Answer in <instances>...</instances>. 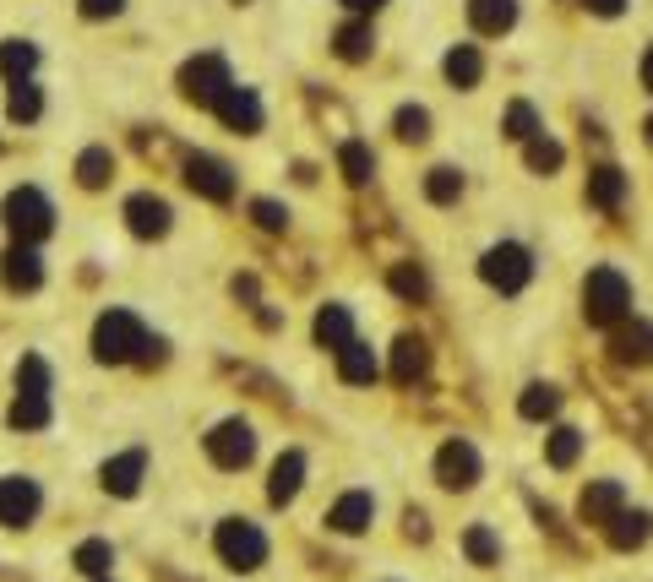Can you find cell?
I'll return each mask as SVG.
<instances>
[{"instance_id": "1", "label": "cell", "mask_w": 653, "mask_h": 582, "mask_svg": "<svg viewBox=\"0 0 653 582\" xmlns=\"http://www.w3.org/2000/svg\"><path fill=\"white\" fill-rule=\"evenodd\" d=\"M93 354L104 359V365H126V359H147V365H153V359H164V343H158L131 311H104L93 327Z\"/></svg>"}, {"instance_id": "2", "label": "cell", "mask_w": 653, "mask_h": 582, "mask_svg": "<svg viewBox=\"0 0 653 582\" xmlns=\"http://www.w3.org/2000/svg\"><path fill=\"white\" fill-rule=\"evenodd\" d=\"M583 316L594 327H615V321L632 316V283L621 278L615 267H594L583 283Z\"/></svg>"}, {"instance_id": "3", "label": "cell", "mask_w": 653, "mask_h": 582, "mask_svg": "<svg viewBox=\"0 0 653 582\" xmlns=\"http://www.w3.org/2000/svg\"><path fill=\"white\" fill-rule=\"evenodd\" d=\"M6 229L17 234L22 245L44 240V234L55 229V207L44 202V191H39V185H17V191L6 196Z\"/></svg>"}, {"instance_id": "4", "label": "cell", "mask_w": 653, "mask_h": 582, "mask_svg": "<svg viewBox=\"0 0 653 582\" xmlns=\"http://www.w3.org/2000/svg\"><path fill=\"white\" fill-rule=\"evenodd\" d=\"M479 278H485L490 289H501V294H517L528 278H534V256H528L517 240H501V245H490V251H485Z\"/></svg>"}, {"instance_id": "5", "label": "cell", "mask_w": 653, "mask_h": 582, "mask_svg": "<svg viewBox=\"0 0 653 582\" xmlns=\"http://www.w3.org/2000/svg\"><path fill=\"white\" fill-rule=\"evenodd\" d=\"M218 555L234 572H256L267 561V534L256 523H245V517H229V523H218Z\"/></svg>"}, {"instance_id": "6", "label": "cell", "mask_w": 653, "mask_h": 582, "mask_svg": "<svg viewBox=\"0 0 653 582\" xmlns=\"http://www.w3.org/2000/svg\"><path fill=\"white\" fill-rule=\"evenodd\" d=\"M207 457H213L218 468H245L256 457V436L245 419H224V425H213V436H207Z\"/></svg>"}, {"instance_id": "7", "label": "cell", "mask_w": 653, "mask_h": 582, "mask_svg": "<svg viewBox=\"0 0 653 582\" xmlns=\"http://www.w3.org/2000/svg\"><path fill=\"white\" fill-rule=\"evenodd\" d=\"M39 506H44L39 479H22V474L0 479V523L6 528H28L33 517H39Z\"/></svg>"}, {"instance_id": "8", "label": "cell", "mask_w": 653, "mask_h": 582, "mask_svg": "<svg viewBox=\"0 0 653 582\" xmlns=\"http://www.w3.org/2000/svg\"><path fill=\"white\" fill-rule=\"evenodd\" d=\"M436 479L447 490H474L479 485V452H474V441L452 436L447 447L436 452Z\"/></svg>"}, {"instance_id": "9", "label": "cell", "mask_w": 653, "mask_h": 582, "mask_svg": "<svg viewBox=\"0 0 653 582\" xmlns=\"http://www.w3.org/2000/svg\"><path fill=\"white\" fill-rule=\"evenodd\" d=\"M180 88H186V98H196V104H213V98L229 88V66L218 55H196V60H186V71H180Z\"/></svg>"}, {"instance_id": "10", "label": "cell", "mask_w": 653, "mask_h": 582, "mask_svg": "<svg viewBox=\"0 0 653 582\" xmlns=\"http://www.w3.org/2000/svg\"><path fill=\"white\" fill-rule=\"evenodd\" d=\"M213 109H218V120H224L229 131H240V136H251V131H262V98H256L251 88H229L213 98Z\"/></svg>"}, {"instance_id": "11", "label": "cell", "mask_w": 653, "mask_h": 582, "mask_svg": "<svg viewBox=\"0 0 653 582\" xmlns=\"http://www.w3.org/2000/svg\"><path fill=\"white\" fill-rule=\"evenodd\" d=\"M186 180H191V191L207 196V202H229V196H234L229 164H218V158H207V153H196L191 164H186Z\"/></svg>"}, {"instance_id": "12", "label": "cell", "mask_w": 653, "mask_h": 582, "mask_svg": "<svg viewBox=\"0 0 653 582\" xmlns=\"http://www.w3.org/2000/svg\"><path fill=\"white\" fill-rule=\"evenodd\" d=\"M0 278H6V289H17V294L39 289V283H44L39 251H33V245H11V251L0 256Z\"/></svg>"}, {"instance_id": "13", "label": "cell", "mask_w": 653, "mask_h": 582, "mask_svg": "<svg viewBox=\"0 0 653 582\" xmlns=\"http://www.w3.org/2000/svg\"><path fill=\"white\" fill-rule=\"evenodd\" d=\"M126 224L131 234H142V240H158V234H169V202L164 196H131L126 202Z\"/></svg>"}, {"instance_id": "14", "label": "cell", "mask_w": 653, "mask_h": 582, "mask_svg": "<svg viewBox=\"0 0 653 582\" xmlns=\"http://www.w3.org/2000/svg\"><path fill=\"white\" fill-rule=\"evenodd\" d=\"M371 517H376L371 490H349V495H343V501L327 512V523L338 528V534H365V528H371Z\"/></svg>"}, {"instance_id": "15", "label": "cell", "mask_w": 653, "mask_h": 582, "mask_svg": "<svg viewBox=\"0 0 653 582\" xmlns=\"http://www.w3.org/2000/svg\"><path fill=\"white\" fill-rule=\"evenodd\" d=\"M621 506H626V490L615 485V479H594V485L583 490V501H577V512H583V523H610Z\"/></svg>"}, {"instance_id": "16", "label": "cell", "mask_w": 653, "mask_h": 582, "mask_svg": "<svg viewBox=\"0 0 653 582\" xmlns=\"http://www.w3.org/2000/svg\"><path fill=\"white\" fill-rule=\"evenodd\" d=\"M305 485V457L300 452H283L278 463H273V485H267V501L273 506H289L294 495H300Z\"/></svg>"}, {"instance_id": "17", "label": "cell", "mask_w": 653, "mask_h": 582, "mask_svg": "<svg viewBox=\"0 0 653 582\" xmlns=\"http://www.w3.org/2000/svg\"><path fill=\"white\" fill-rule=\"evenodd\" d=\"M376 370H381V365H376V354L365 349L360 338H349V343L338 349V376L349 381V387H371V381H376Z\"/></svg>"}, {"instance_id": "18", "label": "cell", "mask_w": 653, "mask_h": 582, "mask_svg": "<svg viewBox=\"0 0 653 582\" xmlns=\"http://www.w3.org/2000/svg\"><path fill=\"white\" fill-rule=\"evenodd\" d=\"M468 22L496 39V33H507L517 22V0H468Z\"/></svg>"}, {"instance_id": "19", "label": "cell", "mask_w": 653, "mask_h": 582, "mask_svg": "<svg viewBox=\"0 0 653 582\" xmlns=\"http://www.w3.org/2000/svg\"><path fill=\"white\" fill-rule=\"evenodd\" d=\"M142 468H147V452H120L115 463H104V490H115V495H137Z\"/></svg>"}, {"instance_id": "20", "label": "cell", "mask_w": 653, "mask_h": 582, "mask_svg": "<svg viewBox=\"0 0 653 582\" xmlns=\"http://www.w3.org/2000/svg\"><path fill=\"white\" fill-rule=\"evenodd\" d=\"M605 528H610V544H615V550H637V544H648V534H653V517H648V512H626V506H621V512H615Z\"/></svg>"}, {"instance_id": "21", "label": "cell", "mask_w": 653, "mask_h": 582, "mask_svg": "<svg viewBox=\"0 0 653 582\" xmlns=\"http://www.w3.org/2000/svg\"><path fill=\"white\" fill-rule=\"evenodd\" d=\"M425 359H430L425 343L403 332V338L392 343V381H403V387H409V381H420V376H425Z\"/></svg>"}, {"instance_id": "22", "label": "cell", "mask_w": 653, "mask_h": 582, "mask_svg": "<svg viewBox=\"0 0 653 582\" xmlns=\"http://www.w3.org/2000/svg\"><path fill=\"white\" fill-rule=\"evenodd\" d=\"M588 202H594L599 213H615V207L626 202V175L621 169H594V175H588Z\"/></svg>"}, {"instance_id": "23", "label": "cell", "mask_w": 653, "mask_h": 582, "mask_svg": "<svg viewBox=\"0 0 653 582\" xmlns=\"http://www.w3.org/2000/svg\"><path fill=\"white\" fill-rule=\"evenodd\" d=\"M354 338V321L343 305H322V316H316V343L322 349H343V343Z\"/></svg>"}, {"instance_id": "24", "label": "cell", "mask_w": 653, "mask_h": 582, "mask_svg": "<svg viewBox=\"0 0 653 582\" xmlns=\"http://www.w3.org/2000/svg\"><path fill=\"white\" fill-rule=\"evenodd\" d=\"M615 359L648 365V359H653V327H648V321H632L626 332H615Z\"/></svg>"}, {"instance_id": "25", "label": "cell", "mask_w": 653, "mask_h": 582, "mask_svg": "<svg viewBox=\"0 0 653 582\" xmlns=\"http://www.w3.org/2000/svg\"><path fill=\"white\" fill-rule=\"evenodd\" d=\"M485 77V60H479V49L474 44H458L447 55V82L452 88H474V82Z\"/></svg>"}, {"instance_id": "26", "label": "cell", "mask_w": 653, "mask_h": 582, "mask_svg": "<svg viewBox=\"0 0 653 582\" xmlns=\"http://www.w3.org/2000/svg\"><path fill=\"white\" fill-rule=\"evenodd\" d=\"M11 425H17V430H44L49 425V392H17V403H11Z\"/></svg>"}, {"instance_id": "27", "label": "cell", "mask_w": 653, "mask_h": 582, "mask_svg": "<svg viewBox=\"0 0 653 582\" xmlns=\"http://www.w3.org/2000/svg\"><path fill=\"white\" fill-rule=\"evenodd\" d=\"M425 196H430L436 207H452V202L463 196V175H458V169H447V164L430 169V175H425Z\"/></svg>"}, {"instance_id": "28", "label": "cell", "mask_w": 653, "mask_h": 582, "mask_svg": "<svg viewBox=\"0 0 653 582\" xmlns=\"http://www.w3.org/2000/svg\"><path fill=\"white\" fill-rule=\"evenodd\" d=\"M463 550H468V561H474V566H496V561H501V539L490 534L485 523H474V528L463 534Z\"/></svg>"}, {"instance_id": "29", "label": "cell", "mask_w": 653, "mask_h": 582, "mask_svg": "<svg viewBox=\"0 0 653 582\" xmlns=\"http://www.w3.org/2000/svg\"><path fill=\"white\" fill-rule=\"evenodd\" d=\"M577 452H583V430H572V425H561V430H550V468H572L577 463Z\"/></svg>"}, {"instance_id": "30", "label": "cell", "mask_w": 653, "mask_h": 582, "mask_svg": "<svg viewBox=\"0 0 653 582\" xmlns=\"http://www.w3.org/2000/svg\"><path fill=\"white\" fill-rule=\"evenodd\" d=\"M33 60H39V49L33 44H22V39H11V44H0V71H6L11 82H28V71H33Z\"/></svg>"}, {"instance_id": "31", "label": "cell", "mask_w": 653, "mask_h": 582, "mask_svg": "<svg viewBox=\"0 0 653 582\" xmlns=\"http://www.w3.org/2000/svg\"><path fill=\"white\" fill-rule=\"evenodd\" d=\"M338 164H343V175H349V185H365L376 175V158H371V147H365V142H343Z\"/></svg>"}, {"instance_id": "32", "label": "cell", "mask_w": 653, "mask_h": 582, "mask_svg": "<svg viewBox=\"0 0 653 582\" xmlns=\"http://www.w3.org/2000/svg\"><path fill=\"white\" fill-rule=\"evenodd\" d=\"M371 49H376L371 22H349V28H338V55H343V60H365Z\"/></svg>"}, {"instance_id": "33", "label": "cell", "mask_w": 653, "mask_h": 582, "mask_svg": "<svg viewBox=\"0 0 653 582\" xmlns=\"http://www.w3.org/2000/svg\"><path fill=\"white\" fill-rule=\"evenodd\" d=\"M556 408H561V392L556 387H539V381L523 392V398H517V414H523V419H550Z\"/></svg>"}, {"instance_id": "34", "label": "cell", "mask_w": 653, "mask_h": 582, "mask_svg": "<svg viewBox=\"0 0 653 582\" xmlns=\"http://www.w3.org/2000/svg\"><path fill=\"white\" fill-rule=\"evenodd\" d=\"M561 142H550V136H528V169H534V175H556L561 169Z\"/></svg>"}, {"instance_id": "35", "label": "cell", "mask_w": 653, "mask_h": 582, "mask_svg": "<svg viewBox=\"0 0 653 582\" xmlns=\"http://www.w3.org/2000/svg\"><path fill=\"white\" fill-rule=\"evenodd\" d=\"M109 175H115V158H109L104 147H88V153L77 158V180L88 185V191H93V185H104Z\"/></svg>"}, {"instance_id": "36", "label": "cell", "mask_w": 653, "mask_h": 582, "mask_svg": "<svg viewBox=\"0 0 653 582\" xmlns=\"http://www.w3.org/2000/svg\"><path fill=\"white\" fill-rule=\"evenodd\" d=\"M77 566L88 577H104L109 566H115V550H109V539H88V544H77Z\"/></svg>"}, {"instance_id": "37", "label": "cell", "mask_w": 653, "mask_h": 582, "mask_svg": "<svg viewBox=\"0 0 653 582\" xmlns=\"http://www.w3.org/2000/svg\"><path fill=\"white\" fill-rule=\"evenodd\" d=\"M39 109H44V98H39V88L33 82H11V120H39Z\"/></svg>"}, {"instance_id": "38", "label": "cell", "mask_w": 653, "mask_h": 582, "mask_svg": "<svg viewBox=\"0 0 653 582\" xmlns=\"http://www.w3.org/2000/svg\"><path fill=\"white\" fill-rule=\"evenodd\" d=\"M507 136H512V142H528V136H539L534 104H512V109H507Z\"/></svg>"}, {"instance_id": "39", "label": "cell", "mask_w": 653, "mask_h": 582, "mask_svg": "<svg viewBox=\"0 0 653 582\" xmlns=\"http://www.w3.org/2000/svg\"><path fill=\"white\" fill-rule=\"evenodd\" d=\"M398 136H403V142H425V136H430V115L420 104L398 109Z\"/></svg>"}, {"instance_id": "40", "label": "cell", "mask_w": 653, "mask_h": 582, "mask_svg": "<svg viewBox=\"0 0 653 582\" xmlns=\"http://www.w3.org/2000/svg\"><path fill=\"white\" fill-rule=\"evenodd\" d=\"M392 289H398L403 300H425V272L420 267H392Z\"/></svg>"}, {"instance_id": "41", "label": "cell", "mask_w": 653, "mask_h": 582, "mask_svg": "<svg viewBox=\"0 0 653 582\" xmlns=\"http://www.w3.org/2000/svg\"><path fill=\"white\" fill-rule=\"evenodd\" d=\"M251 213H256V224H262V229H283V224H289V213H283L278 202H256Z\"/></svg>"}, {"instance_id": "42", "label": "cell", "mask_w": 653, "mask_h": 582, "mask_svg": "<svg viewBox=\"0 0 653 582\" xmlns=\"http://www.w3.org/2000/svg\"><path fill=\"white\" fill-rule=\"evenodd\" d=\"M120 6H126V0H82V11H88V17H115Z\"/></svg>"}, {"instance_id": "43", "label": "cell", "mask_w": 653, "mask_h": 582, "mask_svg": "<svg viewBox=\"0 0 653 582\" xmlns=\"http://www.w3.org/2000/svg\"><path fill=\"white\" fill-rule=\"evenodd\" d=\"M621 6H626V0H588V11H599V17H615Z\"/></svg>"}, {"instance_id": "44", "label": "cell", "mask_w": 653, "mask_h": 582, "mask_svg": "<svg viewBox=\"0 0 653 582\" xmlns=\"http://www.w3.org/2000/svg\"><path fill=\"white\" fill-rule=\"evenodd\" d=\"M409 534H414V539H430V528H425V512H409Z\"/></svg>"}, {"instance_id": "45", "label": "cell", "mask_w": 653, "mask_h": 582, "mask_svg": "<svg viewBox=\"0 0 653 582\" xmlns=\"http://www.w3.org/2000/svg\"><path fill=\"white\" fill-rule=\"evenodd\" d=\"M343 6H349V11H381L387 0H343Z\"/></svg>"}, {"instance_id": "46", "label": "cell", "mask_w": 653, "mask_h": 582, "mask_svg": "<svg viewBox=\"0 0 653 582\" xmlns=\"http://www.w3.org/2000/svg\"><path fill=\"white\" fill-rule=\"evenodd\" d=\"M643 88L653 93V44H648V55H643Z\"/></svg>"}, {"instance_id": "47", "label": "cell", "mask_w": 653, "mask_h": 582, "mask_svg": "<svg viewBox=\"0 0 653 582\" xmlns=\"http://www.w3.org/2000/svg\"><path fill=\"white\" fill-rule=\"evenodd\" d=\"M648 142H653V120H648Z\"/></svg>"}, {"instance_id": "48", "label": "cell", "mask_w": 653, "mask_h": 582, "mask_svg": "<svg viewBox=\"0 0 653 582\" xmlns=\"http://www.w3.org/2000/svg\"><path fill=\"white\" fill-rule=\"evenodd\" d=\"M98 582H104V577H98Z\"/></svg>"}]
</instances>
